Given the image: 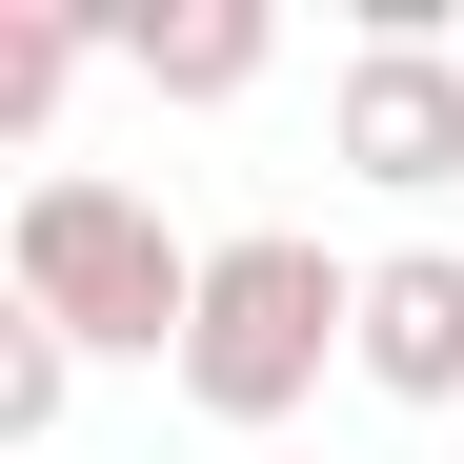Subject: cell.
<instances>
[{
  "instance_id": "obj_1",
  "label": "cell",
  "mask_w": 464,
  "mask_h": 464,
  "mask_svg": "<svg viewBox=\"0 0 464 464\" xmlns=\"http://www.w3.org/2000/svg\"><path fill=\"white\" fill-rule=\"evenodd\" d=\"M0 283H21V324H61L82 363H182V324H202V243L141 182H102V162H41L0 202Z\"/></svg>"
},
{
  "instance_id": "obj_2",
  "label": "cell",
  "mask_w": 464,
  "mask_h": 464,
  "mask_svg": "<svg viewBox=\"0 0 464 464\" xmlns=\"http://www.w3.org/2000/svg\"><path fill=\"white\" fill-rule=\"evenodd\" d=\"M324 363H363V263H324L303 222H243V243H202V324H182V404L222 444H283L324 404Z\"/></svg>"
},
{
  "instance_id": "obj_6",
  "label": "cell",
  "mask_w": 464,
  "mask_h": 464,
  "mask_svg": "<svg viewBox=\"0 0 464 464\" xmlns=\"http://www.w3.org/2000/svg\"><path fill=\"white\" fill-rule=\"evenodd\" d=\"M61 404H82V343L0 303V444H61Z\"/></svg>"
},
{
  "instance_id": "obj_4",
  "label": "cell",
  "mask_w": 464,
  "mask_h": 464,
  "mask_svg": "<svg viewBox=\"0 0 464 464\" xmlns=\"http://www.w3.org/2000/svg\"><path fill=\"white\" fill-rule=\"evenodd\" d=\"M363 383L464 424V243H383L363 263Z\"/></svg>"
},
{
  "instance_id": "obj_3",
  "label": "cell",
  "mask_w": 464,
  "mask_h": 464,
  "mask_svg": "<svg viewBox=\"0 0 464 464\" xmlns=\"http://www.w3.org/2000/svg\"><path fill=\"white\" fill-rule=\"evenodd\" d=\"M324 141H343V182H383V202H444V182H464V61H444V41H343V102H324Z\"/></svg>"
},
{
  "instance_id": "obj_5",
  "label": "cell",
  "mask_w": 464,
  "mask_h": 464,
  "mask_svg": "<svg viewBox=\"0 0 464 464\" xmlns=\"http://www.w3.org/2000/svg\"><path fill=\"white\" fill-rule=\"evenodd\" d=\"M102 41H121V82H141V102H243L263 61H283L263 0H141V21H102Z\"/></svg>"
}]
</instances>
